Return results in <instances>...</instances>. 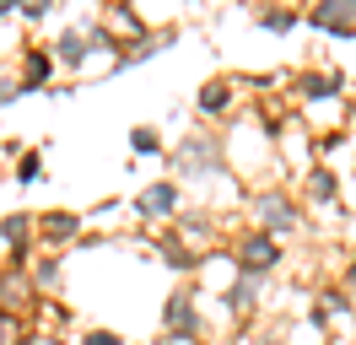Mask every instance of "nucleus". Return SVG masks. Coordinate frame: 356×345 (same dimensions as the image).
<instances>
[{
  "mask_svg": "<svg viewBox=\"0 0 356 345\" xmlns=\"http://www.w3.org/2000/svg\"><path fill=\"white\" fill-rule=\"evenodd\" d=\"M222 168V141L216 135H184L173 151V172L178 178H216Z\"/></svg>",
  "mask_w": 356,
  "mask_h": 345,
  "instance_id": "1",
  "label": "nucleus"
},
{
  "mask_svg": "<svg viewBox=\"0 0 356 345\" xmlns=\"http://www.w3.org/2000/svg\"><path fill=\"white\" fill-rule=\"evenodd\" d=\"M238 259H243V275L259 280V275H270V270L281 264V243L270 232H248L243 243H238Z\"/></svg>",
  "mask_w": 356,
  "mask_h": 345,
  "instance_id": "2",
  "label": "nucleus"
},
{
  "mask_svg": "<svg viewBox=\"0 0 356 345\" xmlns=\"http://www.w3.org/2000/svg\"><path fill=\"white\" fill-rule=\"evenodd\" d=\"M254 216H259V232H291L297 227V205H291L281 189H265L254 200Z\"/></svg>",
  "mask_w": 356,
  "mask_h": 345,
  "instance_id": "3",
  "label": "nucleus"
},
{
  "mask_svg": "<svg viewBox=\"0 0 356 345\" xmlns=\"http://www.w3.org/2000/svg\"><path fill=\"white\" fill-rule=\"evenodd\" d=\"M308 27H324V33L351 38V33H356V0H324V6H313Z\"/></svg>",
  "mask_w": 356,
  "mask_h": 345,
  "instance_id": "4",
  "label": "nucleus"
},
{
  "mask_svg": "<svg viewBox=\"0 0 356 345\" xmlns=\"http://www.w3.org/2000/svg\"><path fill=\"white\" fill-rule=\"evenodd\" d=\"M135 211L146 216V221L173 216L178 211V184H173V178H162V184H152V189H140V194H135Z\"/></svg>",
  "mask_w": 356,
  "mask_h": 345,
  "instance_id": "5",
  "label": "nucleus"
},
{
  "mask_svg": "<svg viewBox=\"0 0 356 345\" xmlns=\"http://www.w3.org/2000/svg\"><path fill=\"white\" fill-rule=\"evenodd\" d=\"M103 27L119 33V38H130V49L140 43V17H135L130 6H108V11H103ZM103 27H97V33H103Z\"/></svg>",
  "mask_w": 356,
  "mask_h": 345,
  "instance_id": "6",
  "label": "nucleus"
},
{
  "mask_svg": "<svg viewBox=\"0 0 356 345\" xmlns=\"http://www.w3.org/2000/svg\"><path fill=\"white\" fill-rule=\"evenodd\" d=\"M162 319H168V329H178L184 340H195V329H200V313H195V302H189V297H173Z\"/></svg>",
  "mask_w": 356,
  "mask_h": 345,
  "instance_id": "7",
  "label": "nucleus"
},
{
  "mask_svg": "<svg viewBox=\"0 0 356 345\" xmlns=\"http://www.w3.org/2000/svg\"><path fill=\"white\" fill-rule=\"evenodd\" d=\"M76 232H81V216L76 211H49L44 216V237L49 243H65V237H76Z\"/></svg>",
  "mask_w": 356,
  "mask_h": 345,
  "instance_id": "8",
  "label": "nucleus"
},
{
  "mask_svg": "<svg viewBox=\"0 0 356 345\" xmlns=\"http://www.w3.org/2000/svg\"><path fill=\"white\" fill-rule=\"evenodd\" d=\"M54 60H65V65H81V60H87V27H70L65 38L54 43Z\"/></svg>",
  "mask_w": 356,
  "mask_h": 345,
  "instance_id": "9",
  "label": "nucleus"
},
{
  "mask_svg": "<svg viewBox=\"0 0 356 345\" xmlns=\"http://www.w3.org/2000/svg\"><path fill=\"white\" fill-rule=\"evenodd\" d=\"M227 307H232V313H254V307H259V280L243 275L232 291H227Z\"/></svg>",
  "mask_w": 356,
  "mask_h": 345,
  "instance_id": "10",
  "label": "nucleus"
},
{
  "mask_svg": "<svg viewBox=\"0 0 356 345\" xmlns=\"http://www.w3.org/2000/svg\"><path fill=\"white\" fill-rule=\"evenodd\" d=\"M27 297H33L27 275H22V270H6V275H0V302H11V313H17V307H22Z\"/></svg>",
  "mask_w": 356,
  "mask_h": 345,
  "instance_id": "11",
  "label": "nucleus"
},
{
  "mask_svg": "<svg viewBox=\"0 0 356 345\" xmlns=\"http://www.w3.org/2000/svg\"><path fill=\"white\" fill-rule=\"evenodd\" d=\"M49 70H54V54L33 49V54H27V65H22V86H27V92H33V86H44V81H49Z\"/></svg>",
  "mask_w": 356,
  "mask_h": 345,
  "instance_id": "12",
  "label": "nucleus"
},
{
  "mask_svg": "<svg viewBox=\"0 0 356 345\" xmlns=\"http://www.w3.org/2000/svg\"><path fill=\"white\" fill-rule=\"evenodd\" d=\"M232 108V86L227 81H205L200 86V113H227Z\"/></svg>",
  "mask_w": 356,
  "mask_h": 345,
  "instance_id": "13",
  "label": "nucleus"
},
{
  "mask_svg": "<svg viewBox=\"0 0 356 345\" xmlns=\"http://www.w3.org/2000/svg\"><path fill=\"white\" fill-rule=\"evenodd\" d=\"M27 221H33V216H6V221H0L6 248H22V243H27Z\"/></svg>",
  "mask_w": 356,
  "mask_h": 345,
  "instance_id": "14",
  "label": "nucleus"
},
{
  "mask_svg": "<svg viewBox=\"0 0 356 345\" xmlns=\"http://www.w3.org/2000/svg\"><path fill=\"white\" fill-rule=\"evenodd\" d=\"M308 194H313V200H334V172L330 168H313L308 172Z\"/></svg>",
  "mask_w": 356,
  "mask_h": 345,
  "instance_id": "15",
  "label": "nucleus"
},
{
  "mask_svg": "<svg viewBox=\"0 0 356 345\" xmlns=\"http://www.w3.org/2000/svg\"><path fill=\"white\" fill-rule=\"evenodd\" d=\"M130 146L140 151V157H152V151H162V141H156V129L140 125V129H130Z\"/></svg>",
  "mask_w": 356,
  "mask_h": 345,
  "instance_id": "16",
  "label": "nucleus"
},
{
  "mask_svg": "<svg viewBox=\"0 0 356 345\" xmlns=\"http://www.w3.org/2000/svg\"><path fill=\"white\" fill-rule=\"evenodd\" d=\"M38 172H44V157H38V151H27L22 168H17V184H38Z\"/></svg>",
  "mask_w": 356,
  "mask_h": 345,
  "instance_id": "17",
  "label": "nucleus"
},
{
  "mask_svg": "<svg viewBox=\"0 0 356 345\" xmlns=\"http://www.w3.org/2000/svg\"><path fill=\"white\" fill-rule=\"evenodd\" d=\"M259 27H270V33H291V27H297V17H291V11H265V17H259Z\"/></svg>",
  "mask_w": 356,
  "mask_h": 345,
  "instance_id": "18",
  "label": "nucleus"
},
{
  "mask_svg": "<svg viewBox=\"0 0 356 345\" xmlns=\"http://www.w3.org/2000/svg\"><path fill=\"white\" fill-rule=\"evenodd\" d=\"M0 345H22L17 340V313H11V307H0Z\"/></svg>",
  "mask_w": 356,
  "mask_h": 345,
  "instance_id": "19",
  "label": "nucleus"
},
{
  "mask_svg": "<svg viewBox=\"0 0 356 345\" xmlns=\"http://www.w3.org/2000/svg\"><path fill=\"white\" fill-rule=\"evenodd\" d=\"M81 345H124V340H119L113 329H87V340H81Z\"/></svg>",
  "mask_w": 356,
  "mask_h": 345,
  "instance_id": "20",
  "label": "nucleus"
},
{
  "mask_svg": "<svg viewBox=\"0 0 356 345\" xmlns=\"http://www.w3.org/2000/svg\"><path fill=\"white\" fill-rule=\"evenodd\" d=\"M22 17H27V22H44V17H49V6H44V0H27Z\"/></svg>",
  "mask_w": 356,
  "mask_h": 345,
  "instance_id": "21",
  "label": "nucleus"
},
{
  "mask_svg": "<svg viewBox=\"0 0 356 345\" xmlns=\"http://www.w3.org/2000/svg\"><path fill=\"white\" fill-rule=\"evenodd\" d=\"M22 345H65V340H54V335H33V340H22Z\"/></svg>",
  "mask_w": 356,
  "mask_h": 345,
  "instance_id": "22",
  "label": "nucleus"
},
{
  "mask_svg": "<svg viewBox=\"0 0 356 345\" xmlns=\"http://www.w3.org/2000/svg\"><path fill=\"white\" fill-rule=\"evenodd\" d=\"M0 17H11V0H0Z\"/></svg>",
  "mask_w": 356,
  "mask_h": 345,
  "instance_id": "23",
  "label": "nucleus"
},
{
  "mask_svg": "<svg viewBox=\"0 0 356 345\" xmlns=\"http://www.w3.org/2000/svg\"><path fill=\"white\" fill-rule=\"evenodd\" d=\"M346 280H351V291H356V264H351V275H346Z\"/></svg>",
  "mask_w": 356,
  "mask_h": 345,
  "instance_id": "24",
  "label": "nucleus"
},
{
  "mask_svg": "<svg viewBox=\"0 0 356 345\" xmlns=\"http://www.w3.org/2000/svg\"><path fill=\"white\" fill-rule=\"evenodd\" d=\"M254 345H281V340H254Z\"/></svg>",
  "mask_w": 356,
  "mask_h": 345,
  "instance_id": "25",
  "label": "nucleus"
}]
</instances>
